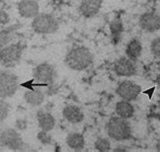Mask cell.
<instances>
[{"instance_id": "obj_9", "label": "cell", "mask_w": 160, "mask_h": 152, "mask_svg": "<svg viewBox=\"0 0 160 152\" xmlns=\"http://www.w3.org/2000/svg\"><path fill=\"white\" fill-rule=\"evenodd\" d=\"M138 24L143 32L156 33L160 31V13L156 11H146L140 15Z\"/></svg>"}, {"instance_id": "obj_23", "label": "cell", "mask_w": 160, "mask_h": 152, "mask_svg": "<svg viewBox=\"0 0 160 152\" xmlns=\"http://www.w3.org/2000/svg\"><path fill=\"white\" fill-rule=\"evenodd\" d=\"M37 138H38V140L40 141L41 144H43L45 146L53 144L52 136L49 134V132H47V131H44V130L39 131V133L37 134Z\"/></svg>"}, {"instance_id": "obj_31", "label": "cell", "mask_w": 160, "mask_h": 152, "mask_svg": "<svg viewBox=\"0 0 160 152\" xmlns=\"http://www.w3.org/2000/svg\"><path fill=\"white\" fill-rule=\"evenodd\" d=\"M155 83L160 86V73L156 76V78H155Z\"/></svg>"}, {"instance_id": "obj_7", "label": "cell", "mask_w": 160, "mask_h": 152, "mask_svg": "<svg viewBox=\"0 0 160 152\" xmlns=\"http://www.w3.org/2000/svg\"><path fill=\"white\" fill-rule=\"evenodd\" d=\"M32 76L35 81L37 82L51 84V83H55V80L57 79L58 73L54 65L47 62H44L41 63V64H38L33 68Z\"/></svg>"}, {"instance_id": "obj_16", "label": "cell", "mask_w": 160, "mask_h": 152, "mask_svg": "<svg viewBox=\"0 0 160 152\" xmlns=\"http://www.w3.org/2000/svg\"><path fill=\"white\" fill-rule=\"evenodd\" d=\"M142 52H143V45L141 43V41L137 39V38L132 39L127 44V46H126V50H125L126 56L135 62L141 57Z\"/></svg>"}, {"instance_id": "obj_18", "label": "cell", "mask_w": 160, "mask_h": 152, "mask_svg": "<svg viewBox=\"0 0 160 152\" xmlns=\"http://www.w3.org/2000/svg\"><path fill=\"white\" fill-rule=\"evenodd\" d=\"M66 144L73 151H82L85 148V139L81 133L71 132L66 137Z\"/></svg>"}, {"instance_id": "obj_29", "label": "cell", "mask_w": 160, "mask_h": 152, "mask_svg": "<svg viewBox=\"0 0 160 152\" xmlns=\"http://www.w3.org/2000/svg\"><path fill=\"white\" fill-rule=\"evenodd\" d=\"M129 148L127 146H124V145H119V146H116L115 148L112 149L113 152H126L128 151Z\"/></svg>"}, {"instance_id": "obj_12", "label": "cell", "mask_w": 160, "mask_h": 152, "mask_svg": "<svg viewBox=\"0 0 160 152\" xmlns=\"http://www.w3.org/2000/svg\"><path fill=\"white\" fill-rule=\"evenodd\" d=\"M18 11L22 18L32 19L40 13V4L37 0H20L18 3Z\"/></svg>"}, {"instance_id": "obj_2", "label": "cell", "mask_w": 160, "mask_h": 152, "mask_svg": "<svg viewBox=\"0 0 160 152\" xmlns=\"http://www.w3.org/2000/svg\"><path fill=\"white\" fill-rule=\"evenodd\" d=\"M108 136L113 141L122 142L132 138V127L127 119L121 117H112L106 125Z\"/></svg>"}, {"instance_id": "obj_28", "label": "cell", "mask_w": 160, "mask_h": 152, "mask_svg": "<svg viewBox=\"0 0 160 152\" xmlns=\"http://www.w3.org/2000/svg\"><path fill=\"white\" fill-rule=\"evenodd\" d=\"M155 86H153V87H151V88H149V89H146V90H144L142 92V94H147L148 95V98H149V99H152V96H153V94H154V91H155Z\"/></svg>"}, {"instance_id": "obj_19", "label": "cell", "mask_w": 160, "mask_h": 152, "mask_svg": "<svg viewBox=\"0 0 160 152\" xmlns=\"http://www.w3.org/2000/svg\"><path fill=\"white\" fill-rule=\"evenodd\" d=\"M124 29V23L121 18H116L111 23L109 33H111V40L112 45H118L121 42Z\"/></svg>"}, {"instance_id": "obj_27", "label": "cell", "mask_w": 160, "mask_h": 152, "mask_svg": "<svg viewBox=\"0 0 160 152\" xmlns=\"http://www.w3.org/2000/svg\"><path fill=\"white\" fill-rule=\"evenodd\" d=\"M33 81H35V79L32 78L31 80H28V81H26V82L20 83L19 85L24 87V88H27V89H33V88H35V86H33Z\"/></svg>"}, {"instance_id": "obj_30", "label": "cell", "mask_w": 160, "mask_h": 152, "mask_svg": "<svg viewBox=\"0 0 160 152\" xmlns=\"http://www.w3.org/2000/svg\"><path fill=\"white\" fill-rule=\"evenodd\" d=\"M155 149H156V151L160 152V138L156 141V144H155Z\"/></svg>"}, {"instance_id": "obj_17", "label": "cell", "mask_w": 160, "mask_h": 152, "mask_svg": "<svg viewBox=\"0 0 160 152\" xmlns=\"http://www.w3.org/2000/svg\"><path fill=\"white\" fill-rule=\"evenodd\" d=\"M115 111H116V114L119 117L123 118V119H127V120L132 119L135 115L134 105L132 104L131 101L125 100V99H122V100L118 101V103L116 104Z\"/></svg>"}, {"instance_id": "obj_15", "label": "cell", "mask_w": 160, "mask_h": 152, "mask_svg": "<svg viewBox=\"0 0 160 152\" xmlns=\"http://www.w3.org/2000/svg\"><path fill=\"white\" fill-rule=\"evenodd\" d=\"M23 99L28 105L32 108H39L44 104L46 94L40 86H35L33 89H27L23 94Z\"/></svg>"}, {"instance_id": "obj_8", "label": "cell", "mask_w": 160, "mask_h": 152, "mask_svg": "<svg viewBox=\"0 0 160 152\" xmlns=\"http://www.w3.org/2000/svg\"><path fill=\"white\" fill-rule=\"evenodd\" d=\"M116 94L119 95L121 99L134 101L138 99L140 94H142V88L136 82L131 80H124L118 84Z\"/></svg>"}, {"instance_id": "obj_25", "label": "cell", "mask_w": 160, "mask_h": 152, "mask_svg": "<svg viewBox=\"0 0 160 152\" xmlns=\"http://www.w3.org/2000/svg\"><path fill=\"white\" fill-rule=\"evenodd\" d=\"M14 128L18 131H24L28 128V121L24 118H18L14 123Z\"/></svg>"}, {"instance_id": "obj_24", "label": "cell", "mask_w": 160, "mask_h": 152, "mask_svg": "<svg viewBox=\"0 0 160 152\" xmlns=\"http://www.w3.org/2000/svg\"><path fill=\"white\" fill-rule=\"evenodd\" d=\"M150 52L155 58H160V37H157L151 41Z\"/></svg>"}, {"instance_id": "obj_13", "label": "cell", "mask_w": 160, "mask_h": 152, "mask_svg": "<svg viewBox=\"0 0 160 152\" xmlns=\"http://www.w3.org/2000/svg\"><path fill=\"white\" fill-rule=\"evenodd\" d=\"M63 118L72 125L82 123L84 120V113L82 109L76 104H67L62 109Z\"/></svg>"}, {"instance_id": "obj_14", "label": "cell", "mask_w": 160, "mask_h": 152, "mask_svg": "<svg viewBox=\"0 0 160 152\" xmlns=\"http://www.w3.org/2000/svg\"><path fill=\"white\" fill-rule=\"evenodd\" d=\"M37 122L38 126L41 130L47 131V132H51L54 130L55 126H56V119L53 116L52 113H50L48 109H40L37 112Z\"/></svg>"}, {"instance_id": "obj_1", "label": "cell", "mask_w": 160, "mask_h": 152, "mask_svg": "<svg viewBox=\"0 0 160 152\" xmlns=\"http://www.w3.org/2000/svg\"><path fill=\"white\" fill-rule=\"evenodd\" d=\"M64 62L69 69L73 71H84L93 63V55L84 46L74 47L66 54Z\"/></svg>"}, {"instance_id": "obj_26", "label": "cell", "mask_w": 160, "mask_h": 152, "mask_svg": "<svg viewBox=\"0 0 160 152\" xmlns=\"http://www.w3.org/2000/svg\"><path fill=\"white\" fill-rule=\"evenodd\" d=\"M10 22V16L7 13V11L4 9H0V24L6 25Z\"/></svg>"}, {"instance_id": "obj_22", "label": "cell", "mask_w": 160, "mask_h": 152, "mask_svg": "<svg viewBox=\"0 0 160 152\" xmlns=\"http://www.w3.org/2000/svg\"><path fill=\"white\" fill-rule=\"evenodd\" d=\"M10 112V104L5 99H0V123H2L6 119Z\"/></svg>"}, {"instance_id": "obj_21", "label": "cell", "mask_w": 160, "mask_h": 152, "mask_svg": "<svg viewBox=\"0 0 160 152\" xmlns=\"http://www.w3.org/2000/svg\"><path fill=\"white\" fill-rule=\"evenodd\" d=\"M94 149L99 152H108L112 150V143L106 137H98L94 141Z\"/></svg>"}, {"instance_id": "obj_3", "label": "cell", "mask_w": 160, "mask_h": 152, "mask_svg": "<svg viewBox=\"0 0 160 152\" xmlns=\"http://www.w3.org/2000/svg\"><path fill=\"white\" fill-rule=\"evenodd\" d=\"M31 27L38 35H52L59 29V23L51 13H39L32 18Z\"/></svg>"}, {"instance_id": "obj_4", "label": "cell", "mask_w": 160, "mask_h": 152, "mask_svg": "<svg viewBox=\"0 0 160 152\" xmlns=\"http://www.w3.org/2000/svg\"><path fill=\"white\" fill-rule=\"evenodd\" d=\"M24 47L22 43L8 44L0 50V65L12 67L16 65L22 57Z\"/></svg>"}, {"instance_id": "obj_32", "label": "cell", "mask_w": 160, "mask_h": 152, "mask_svg": "<svg viewBox=\"0 0 160 152\" xmlns=\"http://www.w3.org/2000/svg\"><path fill=\"white\" fill-rule=\"evenodd\" d=\"M2 1H4V0H0V2H2Z\"/></svg>"}, {"instance_id": "obj_10", "label": "cell", "mask_w": 160, "mask_h": 152, "mask_svg": "<svg viewBox=\"0 0 160 152\" xmlns=\"http://www.w3.org/2000/svg\"><path fill=\"white\" fill-rule=\"evenodd\" d=\"M113 72L119 77H132L137 74L136 62L127 56H122L113 64Z\"/></svg>"}, {"instance_id": "obj_6", "label": "cell", "mask_w": 160, "mask_h": 152, "mask_svg": "<svg viewBox=\"0 0 160 152\" xmlns=\"http://www.w3.org/2000/svg\"><path fill=\"white\" fill-rule=\"evenodd\" d=\"M0 145L12 151H22L24 149L23 139L15 128H6L0 132Z\"/></svg>"}, {"instance_id": "obj_20", "label": "cell", "mask_w": 160, "mask_h": 152, "mask_svg": "<svg viewBox=\"0 0 160 152\" xmlns=\"http://www.w3.org/2000/svg\"><path fill=\"white\" fill-rule=\"evenodd\" d=\"M18 27L19 25H11V27L2 28L0 31V50L10 43L12 39V33L18 28Z\"/></svg>"}, {"instance_id": "obj_11", "label": "cell", "mask_w": 160, "mask_h": 152, "mask_svg": "<svg viewBox=\"0 0 160 152\" xmlns=\"http://www.w3.org/2000/svg\"><path fill=\"white\" fill-rule=\"evenodd\" d=\"M103 0H79L78 11L83 18H92L102 9Z\"/></svg>"}, {"instance_id": "obj_5", "label": "cell", "mask_w": 160, "mask_h": 152, "mask_svg": "<svg viewBox=\"0 0 160 152\" xmlns=\"http://www.w3.org/2000/svg\"><path fill=\"white\" fill-rule=\"evenodd\" d=\"M18 77L13 73L0 70V99H7L12 98L19 86Z\"/></svg>"}]
</instances>
